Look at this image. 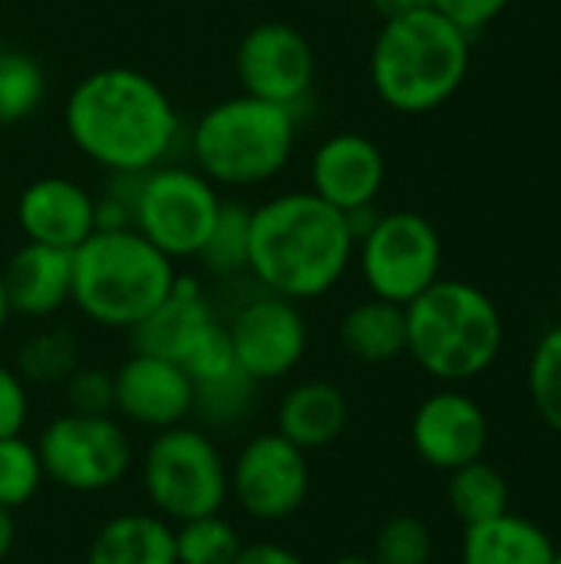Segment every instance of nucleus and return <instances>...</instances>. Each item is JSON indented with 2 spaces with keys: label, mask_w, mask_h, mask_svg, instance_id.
Instances as JSON below:
<instances>
[{
  "label": "nucleus",
  "mask_w": 561,
  "mask_h": 564,
  "mask_svg": "<svg viewBox=\"0 0 561 564\" xmlns=\"http://www.w3.org/2000/svg\"><path fill=\"white\" fill-rule=\"evenodd\" d=\"M513 0H430L436 13H443L453 26H460L466 36L483 33L489 23H496Z\"/></svg>",
  "instance_id": "35"
},
{
  "label": "nucleus",
  "mask_w": 561,
  "mask_h": 564,
  "mask_svg": "<svg viewBox=\"0 0 561 564\" xmlns=\"http://www.w3.org/2000/svg\"><path fill=\"white\" fill-rule=\"evenodd\" d=\"M112 410L149 433H162L192 420L195 383L165 357L132 350L112 373Z\"/></svg>",
  "instance_id": "14"
},
{
  "label": "nucleus",
  "mask_w": 561,
  "mask_h": 564,
  "mask_svg": "<svg viewBox=\"0 0 561 564\" xmlns=\"http://www.w3.org/2000/svg\"><path fill=\"white\" fill-rule=\"evenodd\" d=\"M499 304L476 284L440 278L407 304V357L440 383L483 377L503 354Z\"/></svg>",
  "instance_id": "6"
},
{
  "label": "nucleus",
  "mask_w": 561,
  "mask_h": 564,
  "mask_svg": "<svg viewBox=\"0 0 561 564\" xmlns=\"http://www.w3.org/2000/svg\"><path fill=\"white\" fill-rule=\"evenodd\" d=\"M7 53V43H3V33H0V56Z\"/></svg>",
  "instance_id": "41"
},
{
  "label": "nucleus",
  "mask_w": 561,
  "mask_h": 564,
  "mask_svg": "<svg viewBox=\"0 0 561 564\" xmlns=\"http://www.w3.org/2000/svg\"><path fill=\"white\" fill-rule=\"evenodd\" d=\"M218 321L222 317L215 314V304L205 294V288L195 278H182L179 274L172 294L142 324H136L129 330V340H132V350L152 354V357H165V360H175L182 367L188 350Z\"/></svg>",
  "instance_id": "19"
},
{
  "label": "nucleus",
  "mask_w": 561,
  "mask_h": 564,
  "mask_svg": "<svg viewBox=\"0 0 561 564\" xmlns=\"http://www.w3.org/2000/svg\"><path fill=\"white\" fill-rule=\"evenodd\" d=\"M354 225L344 212L294 188L251 205L248 274L268 294L294 304L331 294L354 264Z\"/></svg>",
  "instance_id": "2"
},
{
  "label": "nucleus",
  "mask_w": 561,
  "mask_h": 564,
  "mask_svg": "<svg viewBox=\"0 0 561 564\" xmlns=\"http://www.w3.org/2000/svg\"><path fill=\"white\" fill-rule=\"evenodd\" d=\"M10 301H7V291H3V274H0V337H3V330H7V324H10Z\"/></svg>",
  "instance_id": "39"
},
{
  "label": "nucleus",
  "mask_w": 561,
  "mask_h": 564,
  "mask_svg": "<svg viewBox=\"0 0 561 564\" xmlns=\"http://www.w3.org/2000/svg\"><path fill=\"white\" fill-rule=\"evenodd\" d=\"M66 410L79 416H112V373L99 367H76L63 383Z\"/></svg>",
  "instance_id": "33"
},
{
  "label": "nucleus",
  "mask_w": 561,
  "mask_h": 564,
  "mask_svg": "<svg viewBox=\"0 0 561 564\" xmlns=\"http://www.w3.org/2000/svg\"><path fill=\"white\" fill-rule=\"evenodd\" d=\"M63 129L73 149L109 175H142L169 162L182 142L172 96L132 66L86 73L63 102Z\"/></svg>",
  "instance_id": "1"
},
{
  "label": "nucleus",
  "mask_w": 561,
  "mask_h": 564,
  "mask_svg": "<svg viewBox=\"0 0 561 564\" xmlns=\"http://www.w3.org/2000/svg\"><path fill=\"white\" fill-rule=\"evenodd\" d=\"M370 558L377 564H430L433 532L417 516H393L380 525Z\"/></svg>",
  "instance_id": "32"
},
{
  "label": "nucleus",
  "mask_w": 561,
  "mask_h": 564,
  "mask_svg": "<svg viewBox=\"0 0 561 564\" xmlns=\"http://www.w3.org/2000/svg\"><path fill=\"white\" fill-rule=\"evenodd\" d=\"M235 564H308L294 549L278 542H248L241 545Z\"/></svg>",
  "instance_id": "36"
},
{
  "label": "nucleus",
  "mask_w": 561,
  "mask_h": 564,
  "mask_svg": "<svg viewBox=\"0 0 561 564\" xmlns=\"http://www.w3.org/2000/svg\"><path fill=\"white\" fill-rule=\"evenodd\" d=\"M235 73L241 93L298 112L311 99L317 56L298 26L284 20H265L241 36L235 50Z\"/></svg>",
  "instance_id": "12"
},
{
  "label": "nucleus",
  "mask_w": 561,
  "mask_h": 564,
  "mask_svg": "<svg viewBox=\"0 0 561 564\" xmlns=\"http://www.w3.org/2000/svg\"><path fill=\"white\" fill-rule=\"evenodd\" d=\"M36 453L50 482L66 492L96 496L119 486L132 469V440L112 416L60 413L36 436Z\"/></svg>",
  "instance_id": "10"
},
{
  "label": "nucleus",
  "mask_w": 561,
  "mask_h": 564,
  "mask_svg": "<svg viewBox=\"0 0 561 564\" xmlns=\"http://www.w3.org/2000/svg\"><path fill=\"white\" fill-rule=\"evenodd\" d=\"M17 542V525H13V512L0 509V564L7 562L10 549Z\"/></svg>",
  "instance_id": "38"
},
{
  "label": "nucleus",
  "mask_w": 561,
  "mask_h": 564,
  "mask_svg": "<svg viewBox=\"0 0 561 564\" xmlns=\"http://www.w3.org/2000/svg\"><path fill=\"white\" fill-rule=\"evenodd\" d=\"M331 564H377L370 555H341V558H334Z\"/></svg>",
  "instance_id": "40"
},
{
  "label": "nucleus",
  "mask_w": 561,
  "mask_h": 564,
  "mask_svg": "<svg viewBox=\"0 0 561 564\" xmlns=\"http://www.w3.org/2000/svg\"><path fill=\"white\" fill-rule=\"evenodd\" d=\"M79 340L66 327H46L17 350V373L26 387H63L79 367Z\"/></svg>",
  "instance_id": "25"
},
{
  "label": "nucleus",
  "mask_w": 561,
  "mask_h": 564,
  "mask_svg": "<svg viewBox=\"0 0 561 564\" xmlns=\"http://www.w3.org/2000/svg\"><path fill=\"white\" fill-rule=\"evenodd\" d=\"M46 473L36 453V443H30L23 433L0 440V509L13 512L36 499Z\"/></svg>",
  "instance_id": "30"
},
{
  "label": "nucleus",
  "mask_w": 561,
  "mask_h": 564,
  "mask_svg": "<svg viewBox=\"0 0 561 564\" xmlns=\"http://www.w3.org/2000/svg\"><path fill=\"white\" fill-rule=\"evenodd\" d=\"M139 476L152 512L172 525L218 516L228 502V459L208 430L188 423L152 436Z\"/></svg>",
  "instance_id": "7"
},
{
  "label": "nucleus",
  "mask_w": 561,
  "mask_h": 564,
  "mask_svg": "<svg viewBox=\"0 0 561 564\" xmlns=\"http://www.w3.org/2000/svg\"><path fill=\"white\" fill-rule=\"evenodd\" d=\"M248 231H251V205L238 198H225L205 238V248L198 251L195 261H202L205 271L215 278L248 274Z\"/></svg>",
  "instance_id": "26"
},
{
  "label": "nucleus",
  "mask_w": 561,
  "mask_h": 564,
  "mask_svg": "<svg viewBox=\"0 0 561 564\" xmlns=\"http://www.w3.org/2000/svg\"><path fill=\"white\" fill-rule=\"evenodd\" d=\"M552 564H561V549H555V562Z\"/></svg>",
  "instance_id": "42"
},
{
  "label": "nucleus",
  "mask_w": 561,
  "mask_h": 564,
  "mask_svg": "<svg viewBox=\"0 0 561 564\" xmlns=\"http://www.w3.org/2000/svg\"><path fill=\"white\" fill-rule=\"evenodd\" d=\"M413 453L440 473L483 459L489 446V416L463 390L430 393L410 420Z\"/></svg>",
  "instance_id": "16"
},
{
  "label": "nucleus",
  "mask_w": 561,
  "mask_h": 564,
  "mask_svg": "<svg viewBox=\"0 0 561 564\" xmlns=\"http://www.w3.org/2000/svg\"><path fill=\"white\" fill-rule=\"evenodd\" d=\"M298 112L248 93L218 99L188 129L192 165L222 192L274 182L294 159Z\"/></svg>",
  "instance_id": "4"
},
{
  "label": "nucleus",
  "mask_w": 561,
  "mask_h": 564,
  "mask_svg": "<svg viewBox=\"0 0 561 564\" xmlns=\"http://www.w3.org/2000/svg\"><path fill=\"white\" fill-rule=\"evenodd\" d=\"M255 400H258V383L241 367H235L215 380L195 383L192 416H198L208 430H235L251 416Z\"/></svg>",
  "instance_id": "27"
},
{
  "label": "nucleus",
  "mask_w": 561,
  "mask_h": 564,
  "mask_svg": "<svg viewBox=\"0 0 561 564\" xmlns=\"http://www.w3.org/2000/svg\"><path fill=\"white\" fill-rule=\"evenodd\" d=\"M235 364L261 387L291 377L308 354V317L301 304L258 291L228 321Z\"/></svg>",
  "instance_id": "13"
},
{
  "label": "nucleus",
  "mask_w": 561,
  "mask_h": 564,
  "mask_svg": "<svg viewBox=\"0 0 561 564\" xmlns=\"http://www.w3.org/2000/svg\"><path fill=\"white\" fill-rule=\"evenodd\" d=\"M311 492L308 453L281 433L251 436L228 463V499L251 519L278 525L294 519Z\"/></svg>",
  "instance_id": "11"
},
{
  "label": "nucleus",
  "mask_w": 561,
  "mask_h": 564,
  "mask_svg": "<svg viewBox=\"0 0 561 564\" xmlns=\"http://www.w3.org/2000/svg\"><path fill=\"white\" fill-rule=\"evenodd\" d=\"M387 182L384 149L364 132L327 135L308 162V188L344 215L377 205Z\"/></svg>",
  "instance_id": "15"
},
{
  "label": "nucleus",
  "mask_w": 561,
  "mask_h": 564,
  "mask_svg": "<svg viewBox=\"0 0 561 564\" xmlns=\"http://www.w3.org/2000/svg\"><path fill=\"white\" fill-rule=\"evenodd\" d=\"M225 195L195 165L162 162L132 178V228L162 254L195 261Z\"/></svg>",
  "instance_id": "8"
},
{
  "label": "nucleus",
  "mask_w": 561,
  "mask_h": 564,
  "mask_svg": "<svg viewBox=\"0 0 561 564\" xmlns=\"http://www.w3.org/2000/svg\"><path fill=\"white\" fill-rule=\"evenodd\" d=\"M341 344L360 364H393L407 354V307L374 294L357 301L341 317Z\"/></svg>",
  "instance_id": "23"
},
{
  "label": "nucleus",
  "mask_w": 561,
  "mask_h": 564,
  "mask_svg": "<svg viewBox=\"0 0 561 564\" xmlns=\"http://www.w3.org/2000/svg\"><path fill=\"white\" fill-rule=\"evenodd\" d=\"M529 400L539 420L561 436V324L539 337L529 357Z\"/></svg>",
  "instance_id": "31"
},
{
  "label": "nucleus",
  "mask_w": 561,
  "mask_h": 564,
  "mask_svg": "<svg viewBox=\"0 0 561 564\" xmlns=\"http://www.w3.org/2000/svg\"><path fill=\"white\" fill-rule=\"evenodd\" d=\"M46 99V73L26 56L7 50L0 56V129L30 119Z\"/></svg>",
  "instance_id": "28"
},
{
  "label": "nucleus",
  "mask_w": 561,
  "mask_h": 564,
  "mask_svg": "<svg viewBox=\"0 0 561 564\" xmlns=\"http://www.w3.org/2000/svg\"><path fill=\"white\" fill-rule=\"evenodd\" d=\"M86 564H179L175 525L155 512H119L93 535Z\"/></svg>",
  "instance_id": "21"
},
{
  "label": "nucleus",
  "mask_w": 561,
  "mask_h": 564,
  "mask_svg": "<svg viewBox=\"0 0 561 564\" xmlns=\"http://www.w3.org/2000/svg\"><path fill=\"white\" fill-rule=\"evenodd\" d=\"M179 264L136 228L93 231L73 251V304L106 330H132L175 288Z\"/></svg>",
  "instance_id": "5"
},
{
  "label": "nucleus",
  "mask_w": 561,
  "mask_h": 564,
  "mask_svg": "<svg viewBox=\"0 0 561 564\" xmlns=\"http://www.w3.org/2000/svg\"><path fill=\"white\" fill-rule=\"evenodd\" d=\"M238 529L218 516H202L175 525V558L179 564H235L241 552Z\"/></svg>",
  "instance_id": "29"
},
{
  "label": "nucleus",
  "mask_w": 561,
  "mask_h": 564,
  "mask_svg": "<svg viewBox=\"0 0 561 564\" xmlns=\"http://www.w3.org/2000/svg\"><path fill=\"white\" fill-rule=\"evenodd\" d=\"M354 261L374 297L407 307L443 278V238L420 212H374L357 235Z\"/></svg>",
  "instance_id": "9"
},
{
  "label": "nucleus",
  "mask_w": 561,
  "mask_h": 564,
  "mask_svg": "<svg viewBox=\"0 0 561 564\" xmlns=\"http://www.w3.org/2000/svg\"><path fill=\"white\" fill-rule=\"evenodd\" d=\"M350 403L344 390L331 380H301L294 383L274 413V433L294 443L304 453L327 449L347 430Z\"/></svg>",
  "instance_id": "20"
},
{
  "label": "nucleus",
  "mask_w": 561,
  "mask_h": 564,
  "mask_svg": "<svg viewBox=\"0 0 561 564\" xmlns=\"http://www.w3.org/2000/svg\"><path fill=\"white\" fill-rule=\"evenodd\" d=\"M30 423V387L23 377L0 364V440L20 436Z\"/></svg>",
  "instance_id": "34"
},
{
  "label": "nucleus",
  "mask_w": 561,
  "mask_h": 564,
  "mask_svg": "<svg viewBox=\"0 0 561 564\" xmlns=\"http://www.w3.org/2000/svg\"><path fill=\"white\" fill-rule=\"evenodd\" d=\"M450 509L463 525H479L509 512V482L486 459L466 463L450 473Z\"/></svg>",
  "instance_id": "24"
},
{
  "label": "nucleus",
  "mask_w": 561,
  "mask_h": 564,
  "mask_svg": "<svg viewBox=\"0 0 561 564\" xmlns=\"http://www.w3.org/2000/svg\"><path fill=\"white\" fill-rule=\"evenodd\" d=\"M370 3H374V10H377L384 20H390V17H403V13H413V10L430 7V0H370Z\"/></svg>",
  "instance_id": "37"
},
{
  "label": "nucleus",
  "mask_w": 561,
  "mask_h": 564,
  "mask_svg": "<svg viewBox=\"0 0 561 564\" xmlns=\"http://www.w3.org/2000/svg\"><path fill=\"white\" fill-rule=\"evenodd\" d=\"M470 40L433 7L384 20L370 46L374 93L403 116H427L446 106L466 83Z\"/></svg>",
  "instance_id": "3"
},
{
  "label": "nucleus",
  "mask_w": 561,
  "mask_h": 564,
  "mask_svg": "<svg viewBox=\"0 0 561 564\" xmlns=\"http://www.w3.org/2000/svg\"><path fill=\"white\" fill-rule=\"evenodd\" d=\"M23 241L76 251L96 231V195L69 175H40L17 195Z\"/></svg>",
  "instance_id": "17"
},
{
  "label": "nucleus",
  "mask_w": 561,
  "mask_h": 564,
  "mask_svg": "<svg viewBox=\"0 0 561 564\" xmlns=\"http://www.w3.org/2000/svg\"><path fill=\"white\" fill-rule=\"evenodd\" d=\"M0 274L13 317L50 321L73 304V251L23 241Z\"/></svg>",
  "instance_id": "18"
},
{
  "label": "nucleus",
  "mask_w": 561,
  "mask_h": 564,
  "mask_svg": "<svg viewBox=\"0 0 561 564\" xmlns=\"http://www.w3.org/2000/svg\"><path fill=\"white\" fill-rule=\"evenodd\" d=\"M463 564H552L555 542L552 535L522 516H496L479 525H466L463 535Z\"/></svg>",
  "instance_id": "22"
}]
</instances>
